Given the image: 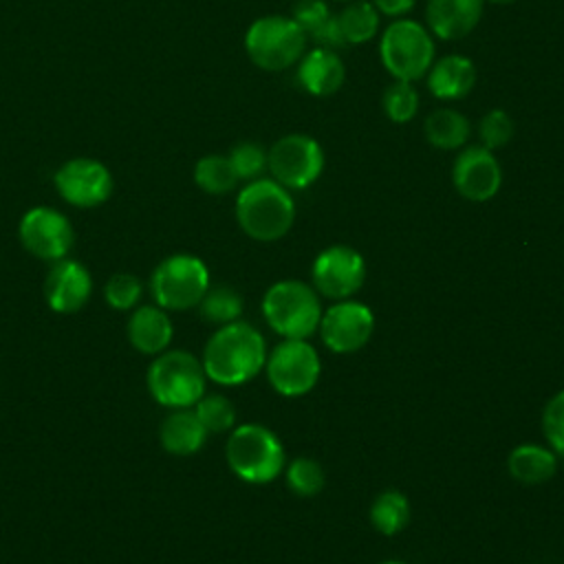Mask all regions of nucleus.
Masks as SVG:
<instances>
[{"label":"nucleus","mask_w":564,"mask_h":564,"mask_svg":"<svg viewBox=\"0 0 564 564\" xmlns=\"http://www.w3.org/2000/svg\"><path fill=\"white\" fill-rule=\"evenodd\" d=\"M311 275L315 291L330 300H346L364 284L366 262L352 247L333 245L315 258Z\"/></svg>","instance_id":"9b49d317"},{"label":"nucleus","mask_w":564,"mask_h":564,"mask_svg":"<svg viewBox=\"0 0 564 564\" xmlns=\"http://www.w3.org/2000/svg\"><path fill=\"white\" fill-rule=\"evenodd\" d=\"M416 0H372L375 9L388 18H401L405 15Z\"/></svg>","instance_id":"c9c22d12"},{"label":"nucleus","mask_w":564,"mask_h":564,"mask_svg":"<svg viewBox=\"0 0 564 564\" xmlns=\"http://www.w3.org/2000/svg\"><path fill=\"white\" fill-rule=\"evenodd\" d=\"M452 181L463 198L485 203L498 194L502 185V167L491 150L467 145L454 161Z\"/></svg>","instance_id":"2eb2a0df"},{"label":"nucleus","mask_w":564,"mask_h":564,"mask_svg":"<svg viewBox=\"0 0 564 564\" xmlns=\"http://www.w3.org/2000/svg\"><path fill=\"white\" fill-rule=\"evenodd\" d=\"M194 181L203 192L218 196V194L231 192L238 183V176L229 163V156L207 154L198 159L194 167Z\"/></svg>","instance_id":"bb28decb"},{"label":"nucleus","mask_w":564,"mask_h":564,"mask_svg":"<svg viewBox=\"0 0 564 564\" xmlns=\"http://www.w3.org/2000/svg\"><path fill=\"white\" fill-rule=\"evenodd\" d=\"M267 170L286 189H304L324 170V150L308 134H284L267 152Z\"/></svg>","instance_id":"1a4fd4ad"},{"label":"nucleus","mask_w":564,"mask_h":564,"mask_svg":"<svg viewBox=\"0 0 564 564\" xmlns=\"http://www.w3.org/2000/svg\"><path fill=\"white\" fill-rule=\"evenodd\" d=\"M59 196L75 207H97L112 192V176L97 159L77 156L59 165L53 176Z\"/></svg>","instance_id":"f8f14e48"},{"label":"nucleus","mask_w":564,"mask_h":564,"mask_svg":"<svg viewBox=\"0 0 564 564\" xmlns=\"http://www.w3.org/2000/svg\"><path fill=\"white\" fill-rule=\"evenodd\" d=\"M489 2H494V4H511L516 0H489Z\"/></svg>","instance_id":"e433bc0d"},{"label":"nucleus","mask_w":564,"mask_h":564,"mask_svg":"<svg viewBox=\"0 0 564 564\" xmlns=\"http://www.w3.org/2000/svg\"><path fill=\"white\" fill-rule=\"evenodd\" d=\"M262 313L267 324L284 339H304L319 326L322 304L306 282L282 280L264 293Z\"/></svg>","instance_id":"7ed1b4c3"},{"label":"nucleus","mask_w":564,"mask_h":564,"mask_svg":"<svg viewBox=\"0 0 564 564\" xmlns=\"http://www.w3.org/2000/svg\"><path fill=\"white\" fill-rule=\"evenodd\" d=\"M485 0H427V26L441 40H460L480 22Z\"/></svg>","instance_id":"f3484780"},{"label":"nucleus","mask_w":564,"mask_h":564,"mask_svg":"<svg viewBox=\"0 0 564 564\" xmlns=\"http://www.w3.org/2000/svg\"><path fill=\"white\" fill-rule=\"evenodd\" d=\"M231 471L247 482H269L284 467V449L280 438L264 425L245 423L236 427L225 447Z\"/></svg>","instance_id":"20e7f679"},{"label":"nucleus","mask_w":564,"mask_h":564,"mask_svg":"<svg viewBox=\"0 0 564 564\" xmlns=\"http://www.w3.org/2000/svg\"><path fill=\"white\" fill-rule=\"evenodd\" d=\"M267 361L262 335L247 322L220 326L207 341L203 368L207 379L220 386H240L253 379Z\"/></svg>","instance_id":"f257e3e1"},{"label":"nucleus","mask_w":564,"mask_h":564,"mask_svg":"<svg viewBox=\"0 0 564 564\" xmlns=\"http://www.w3.org/2000/svg\"><path fill=\"white\" fill-rule=\"evenodd\" d=\"M383 564H403V562H383Z\"/></svg>","instance_id":"4c0bfd02"},{"label":"nucleus","mask_w":564,"mask_h":564,"mask_svg":"<svg viewBox=\"0 0 564 564\" xmlns=\"http://www.w3.org/2000/svg\"><path fill=\"white\" fill-rule=\"evenodd\" d=\"M476 84V66L469 57L445 55L438 62H432L427 70V88L434 97L454 101L471 93Z\"/></svg>","instance_id":"6ab92c4d"},{"label":"nucleus","mask_w":564,"mask_h":564,"mask_svg":"<svg viewBox=\"0 0 564 564\" xmlns=\"http://www.w3.org/2000/svg\"><path fill=\"white\" fill-rule=\"evenodd\" d=\"M264 366L269 383L284 397L306 394L319 379V357L304 339L280 341Z\"/></svg>","instance_id":"9d476101"},{"label":"nucleus","mask_w":564,"mask_h":564,"mask_svg":"<svg viewBox=\"0 0 564 564\" xmlns=\"http://www.w3.org/2000/svg\"><path fill=\"white\" fill-rule=\"evenodd\" d=\"M291 18L297 22L304 35L322 48L335 51L346 44L337 24V15L328 9L324 0H297L293 4Z\"/></svg>","instance_id":"412c9836"},{"label":"nucleus","mask_w":564,"mask_h":564,"mask_svg":"<svg viewBox=\"0 0 564 564\" xmlns=\"http://www.w3.org/2000/svg\"><path fill=\"white\" fill-rule=\"evenodd\" d=\"M346 79V66L341 57L330 48H313L304 51L297 66L300 86L315 97H328L341 88Z\"/></svg>","instance_id":"a211bd4d"},{"label":"nucleus","mask_w":564,"mask_h":564,"mask_svg":"<svg viewBox=\"0 0 564 564\" xmlns=\"http://www.w3.org/2000/svg\"><path fill=\"white\" fill-rule=\"evenodd\" d=\"M90 291V273L75 260H57L44 280V297L55 313L79 311L88 302Z\"/></svg>","instance_id":"dca6fc26"},{"label":"nucleus","mask_w":564,"mask_h":564,"mask_svg":"<svg viewBox=\"0 0 564 564\" xmlns=\"http://www.w3.org/2000/svg\"><path fill=\"white\" fill-rule=\"evenodd\" d=\"M341 2H344V0H341ZM346 2H350V0H346Z\"/></svg>","instance_id":"58836bf2"},{"label":"nucleus","mask_w":564,"mask_h":564,"mask_svg":"<svg viewBox=\"0 0 564 564\" xmlns=\"http://www.w3.org/2000/svg\"><path fill=\"white\" fill-rule=\"evenodd\" d=\"M141 293H143V284H141V280L137 275H132V273H115L106 282L104 297H106V302L115 311H130L141 300Z\"/></svg>","instance_id":"72a5a7b5"},{"label":"nucleus","mask_w":564,"mask_h":564,"mask_svg":"<svg viewBox=\"0 0 564 564\" xmlns=\"http://www.w3.org/2000/svg\"><path fill=\"white\" fill-rule=\"evenodd\" d=\"M425 139L441 150H456L463 148L469 139V121L465 115L452 108H438L427 115L423 123Z\"/></svg>","instance_id":"b1692460"},{"label":"nucleus","mask_w":564,"mask_h":564,"mask_svg":"<svg viewBox=\"0 0 564 564\" xmlns=\"http://www.w3.org/2000/svg\"><path fill=\"white\" fill-rule=\"evenodd\" d=\"M159 436L165 452L174 456H189L203 447L207 430L203 427L194 410L176 408L172 414L163 419Z\"/></svg>","instance_id":"4be33fe9"},{"label":"nucleus","mask_w":564,"mask_h":564,"mask_svg":"<svg viewBox=\"0 0 564 564\" xmlns=\"http://www.w3.org/2000/svg\"><path fill=\"white\" fill-rule=\"evenodd\" d=\"M509 474L522 482V485H542L546 482L555 469H557V458L551 449L542 445H518L511 449L509 460H507Z\"/></svg>","instance_id":"5701e85b"},{"label":"nucleus","mask_w":564,"mask_h":564,"mask_svg":"<svg viewBox=\"0 0 564 564\" xmlns=\"http://www.w3.org/2000/svg\"><path fill=\"white\" fill-rule=\"evenodd\" d=\"M229 163L238 181H256L267 170V152L253 141H242L231 148Z\"/></svg>","instance_id":"2f4dec72"},{"label":"nucleus","mask_w":564,"mask_h":564,"mask_svg":"<svg viewBox=\"0 0 564 564\" xmlns=\"http://www.w3.org/2000/svg\"><path fill=\"white\" fill-rule=\"evenodd\" d=\"M379 57L394 79L414 82L427 75L434 62V40L419 22L399 18L381 35Z\"/></svg>","instance_id":"0eeeda50"},{"label":"nucleus","mask_w":564,"mask_h":564,"mask_svg":"<svg viewBox=\"0 0 564 564\" xmlns=\"http://www.w3.org/2000/svg\"><path fill=\"white\" fill-rule=\"evenodd\" d=\"M410 520V505L401 491H381L370 507V522L383 535L399 533Z\"/></svg>","instance_id":"a878e982"},{"label":"nucleus","mask_w":564,"mask_h":564,"mask_svg":"<svg viewBox=\"0 0 564 564\" xmlns=\"http://www.w3.org/2000/svg\"><path fill=\"white\" fill-rule=\"evenodd\" d=\"M128 339L143 355H159L172 341V322L161 306H141L128 319Z\"/></svg>","instance_id":"aec40b11"},{"label":"nucleus","mask_w":564,"mask_h":564,"mask_svg":"<svg viewBox=\"0 0 564 564\" xmlns=\"http://www.w3.org/2000/svg\"><path fill=\"white\" fill-rule=\"evenodd\" d=\"M513 132H516L513 119L500 108L489 110L478 123L480 143H482V148H487L491 152L498 148H505L513 139Z\"/></svg>","instance_id":"473e14b6"},{"label":"nucleus","mask_w":564,"mask_h":564,"mask_svg":"<svg viewBox=\"0 0 564 564\" xmlns=\"http://www.w3.org/2000/svg\"><path fill=\"white\" fill-rule=\"evenodd\" d=\"M317 328L333 352H355L368 344L375 317L366 304L341 300L322 313Z\"/></svg>","instance_id":"4468645a"},{"label":"nucleus","mask_w":564,"mask_h":564,"mask_svg":"<svg viewBox=\"0 0 564 564\" xmlns=\"http://www.w3.org/2000/svg\"><path fill=\"white\" fill-rule=\"evenodd\" d=\"M198 306H200L203 319L225 326L236 322L238 315L242 313V297L236 289L220 284V286H209L203 300L198 302Z\"/></svg>","instance_id":"cd10ccee"},{"label":"nucleus","mask_w":564,"mask_h":564,"mask_svg":"<svg viewBox=\"0 0 564 564\" xmlns=\"http://www.w3.org/2000/svg\"><path fill=\"white\" fill-rule=\"evenodd\" d=\"M337 24L346 44L370 42L379 31V11L372 2L350 0L339 13Z\"/></svg>","instance_id":"393cba45"},{"label":"nucleus","mask_w":564,"mask_h":564,"mask_svg":"<svg viewBox=\"0 0 564 564\" xmlns=\"http://www.w3.org/2000/svg\"><path fill=\"white\" fill-rule=\"evenodd\" d=\"M194 412L198 416V421L203 423V427L207 430V434H220L234 427L236 421V408L234 403L223 397V394H203L196 403H194Z\"/></svg>","instance_id":"c85d7f7f"},{"label":"nucleus","mask_w":564,"mask_h":564,"mask_svg":"<svg viewBox=\"0 0 564 564\" xmlns=\"http://www.w3.org/2000/svg\"><path fill=\"white\" fill-rule=\"evenodd\" d=\"M20 240L29 253L57 262L73 247V227L64 214L51 207H33L20 220Z\"/></svg>","instance_id":"ddd939ff"},{"label":"nucleus","mask_w":564,"mask_h":564,"mask_svg":"<svg viewBox=\"0 0 564 564\" xmlns=\"http://www.w3.org/2000/svg\"><path fill=\"white\" fill-rule=\"evenodd\" d=\"M306 35L293 18L264 15L258 18L245 35L249 59L262 70H284L300 62L306 48Z\"/></svg>","instance_id":"423d86ee"},{"label":"nucleus","mask_w":564,"mask_h":564,"mask_svg":"<svg viewBox=\"0 0 564 564\" xmlns=\"http://www.w3.org/2000/svg\"><path fill=\"white\" fill-rule=\"evenodd\" d=\"M152 295L161 308L187 311L198 306L209 289V273L200 258L176 253L159 262L150 280Z\"/></svg>","instance_id":"6e6552de"},{"label":"nucleus","mask_w":564,"mask_h":564,"mask_svg":"<svg viewBox=\"0 0 564 564\" xmlns=\"http://www.w3.org/2000/svg\"><path fill=\"white\" fill-rule=\"evenodd\" d=\"M205 368L192 352L167 350L148 368V390L165 408H189L205 394Z\"/></svg>","instance_id":"39448f33"},{"label":"nucleus","mask_w":564,"mask_h":564,"mask_svg":"<svg viewBox=\"0 0 564 564\" xmlns=\"http://www.w3.org/2000/svg\"><path fill=\"white\" fill-rule=\"evenodd\" d=\"M381 106L392 123H408L419 110V95L412 82L394 79L381 95Z\"/></svg>","instance_id":"c756f323"},{"label":"nucleus","mask_w":564,"mask_h":564,"mask_svg":"<svg viewBox=\"0 0 564 564\" xmlns=\"http://www.w3.org/2000/svg\"><path fill=\"white\" fill-rule=\"evenodd\" d=\"M542 432H544L551 449H555V454L564 456V390L557 392L555 397H551L549 403L544 405Z\"/></svg>","instance_id":"f704fd0d"},{"label":"nucleus","mask_w":564,"mask_h":564,"mask_svg":"<svg viewBox=\"0 0 564 564\" xmlns=\"http://www.w3.org/2000/svg\"><path fill=\"white\" fill-rule=\"evenodd\" d=\"M236 218L249 238L271 242L293 227L295 203L289 189L273 178H256L240 189L236 198Z\"/></svg>","instance_id":"f03ea898"},{"label":"nucleus","mask_w":564,"mask_h":564,"mask_svg":"<svg viewBox=\"0 0 564 564\" xmlns=\"http://www.w3.org/2000/svg\"><path fill=\"white\" fill-rule=\"evenodd\" d=\"M324 482H326L324 469L315 458L300 456L286 465V485L297 496H304V498L315 496L324 489Z\"/></svg>","instance_id":"7c9ffc66"}]
</instances>
